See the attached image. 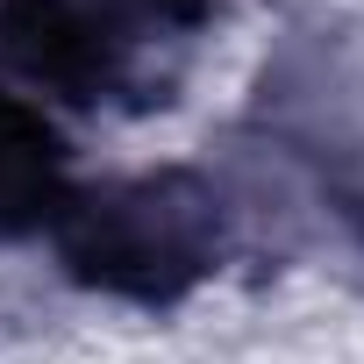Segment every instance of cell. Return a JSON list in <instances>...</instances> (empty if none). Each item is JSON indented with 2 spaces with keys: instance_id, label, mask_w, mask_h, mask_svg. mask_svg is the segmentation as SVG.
<instances>
[{
  "instance_id": "3957f363",
  "label": "cell",
  "mask_w": 364,
  "mask_h": 364,
  "mask_svg": "<svg viewBox=\"0 0 364 364\" xmlns=\"http://www.w3.org/2000/svg\"><path fill=\"white\" fill-rule=\"evenodd\" d=\"M72 143L65 129L0 79V243L58 229L65 200H72Z\"/></svg>"
},
{
  "instance_id": "7a4b0ae2",
  "label": "cell",
  "mask_w": 364,
  "mask_h": 364,
  "mask_svg": "<svg viewBox=\"0 0 364 364\" xmlns=\"http://www.w3.org/2000/svg\"><path fill=\"white\" fill-rule=\"evenodd\" d=\"M50 243L86 293H107L129 307H178L229 264L236 208L208 171L164 164V171L107 178V186H79Z\"/></svg>"
},
{
  "instance_id": "6da1fadb",
  "label": "cell",
  "mask_w": 364,
  "mask_h": 364,
  "mask_svg": "<svg viewBox=\"0 0 364 364\" xmlns=\"http://www.w3.org/2000/svg\"><path fill=\"white\" fill-rule=\"evenodd\" d=\"M222 0H0V65L22 86L86 107H164Z\"/></svg>"
}]
</instances>
